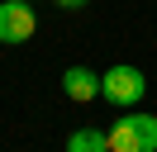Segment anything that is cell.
<instances>
[{"label":"cell","instance_id":"7a4b0ae2","mask_svg":"<svg viewBox=\"0 0 157 152\" xmlns=\"http://www.w3.org/2000/svg\"><path fill=\"white\" fill-rule=\"evenodd\" d=\"M100 95H105L109 104H119V109H124V104H138L147 95V81H143V71H138V66H109L105 76H100Z\"/></svg>","mask_w":157,"mask_h":152},{"label":"cell","instance_id":"277c9868","mask_svg":"<svg viewBox=\"0 0 157 152\" xmlns=\"http://www.w3.org/2000/svg\"><path fill=\"white\" fill-rule=\"evenodd\" d=\"M62 95L76 100V104H90L100 95V76L90 71V66H67V71H62Z\"/></svg>","mask_w":157,"mask_h":152},{"label":"cell","instance_id":"8992f818","mask_svg":"<svg viewBox=\"0 0 157 152\" xmlns=\"http://www.w3.org/2000/svg\"><path fill=\"white\" fill-rule=\"evenodd\" d=\"M62 10H81V5H90V0H57Z\"/></svg>","mask_w":157,"mask_h":152},{"label":"cell","instance_id":"3957f363","mask_svg":"<svg viewBox=\"0 0 157 152\" xmlns=\"http://www.w3.org/2000/svg\"><path fill=\"white\" fill-rule=\"evenodd\" d=\"M38 19L29 0H0V43H29Z\"/></svg>","mask_w":157,"mask_h":152},{"label":"cell","instance_id":"6da1fadb","mask_svg":"<svg viewBox=\"0 0 157 152\" xmlns=\"http://www.w3.org/2000/svg\"><path fill=\"white\" fill-rule=\"evenodd\" d=\"M109 152H157V114H124V119H114Z\"/></svg>","mask_w":157,"mask_h":152},{"label":"cell","instance_id":"5b68a950","mask_svg":"<svg viewBox=\"0 0 157 152\" xmlns=\"http://www.w3.org/2000/svg\"><path fill=\"white\" fill-rule=\"evenodd\" d=\"M67 152H109V133L100 128H76L67 138Z\"/></svg>","mask_w":157,"mask_h":152}]
</instances>
